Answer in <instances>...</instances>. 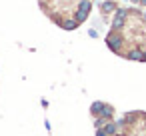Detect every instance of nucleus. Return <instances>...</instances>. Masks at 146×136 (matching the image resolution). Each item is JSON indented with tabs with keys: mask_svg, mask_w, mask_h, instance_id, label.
I'll use <instances>...</instances> for the list:
<instances>
[{
	"mask_svg": "<svg viewBox=\"0 0 146 136\" xmlns=\"http://www.w3.org/2000/svg\"><path fill=\"white\" fill-rule=\"evenodd\" d=\"M106 44H108V48H110L112 52L120 54V52H122V44H124V38H122V34H120V32L112 30V32H110V34L106 36Z\"/></svg>",
	"mask_w": 146,
	"mask_h": 136,
	"instance_id": "nucleus-1",
	"label": "nucleus"
},
{
	"mask_svg": "<svg viewBox=\"0 0 146 136\" xmlns=\"http://www.w3.org/2000/svg\"><path fill=\"white\" fill-rule=\"evenodd\" d=\"M128 14H130V10H126V8H118V10L114 12V20H112V30L120 32V30L124 28V24H126V18H128Z\"/></svg>",
	"mask_w": 146,
	"mask_h": 136,
	"instance_id": "nucleus-2",
	"label": "nucleus"
},
{
	"mask_svg": "<svg viewBox=\"0 0 146 136\" xmlns=\"http://www.w3.org/2000/svg\"><path fill=\"white\" fill-rule=\"evenodd\" d=\"M128 60H136V62H142L144 60V50H140V48H132V50H128L126 54H124Z\"/></svg>",
	"mask_w": 146,
	"mask_h": 136,
	"instance_id": "nucleus-3",
	"label": "nucleus"
},
{
	"mask_svg": "<svg viewBox=\"0 0 146 136\" xmlns=\"http://www.w3.org/2000/svg\"><path fill=\"white\" fill-rule=\"evenodd\" d=\"M100 10H102V14H110V12H116L118 6H116L114 0H104V2L100 4Z\"/></svg>",
	"mask_w": 146,
	"mask_h": 136,
	"instance_id": "nucleus-4",
	"label": "nucleus"
},
{
	"mask_svg": "<svg viewBox=\"0 0 146 136\" xmlns=\"http://www.w3.org/2000/svg\"><path fill=\"white\" fill-rule=\"evenodd\" d=\"M112 116H114V108L110 106V104H104V108H102V112L98 114V118H104V120H112Z\"/></svg>",
	"mask_w": 146,
	"mask_h": 136,
	"instance_id": "nucleus-5",
	"label": "nucleus"
},
{
	"mask_svg": "<svg viewBox=\"0 0 146 136\" xmlns=\"http://www.w3.org/2000/svg\"><path fill=\"white\" fill-rule=\"evenodd\" d=\"M78 10L84 12V14H90V10H92V0H80V2H78Z\"/></svg>",
	"mask_w": 146,
	"mask_h": 136,
	"instance_id": "nucleus-6",
	"label": "nucleus"
},
{
	"mask_svg": "<svg viewBox=\"0 0 146 136\" xmlns=\"http://www.w3.org/2000/svg\"><path fill=\"white\" fill-rule=\"evenodd\" d=\"M104 132L108 134V136H114V134H118V124L116 122H106V126H104Z\"/></svg>",
	"mask_w": 146,
	"mask_h": 136,
	"instance_id": "nucleus-7",
	"label": "nucleus"
},
{
	"mask_svg": "<svg viewBox=\"0 0 146 136\" xmlns=\"http://www.w3.org/2000/svg\"><path fill=\"white\" fill-rule=\"evenodd\" d=\"M60 26H62L64 30H76V28H78L80 24H78V22H76L74 18H68V20H64V22H62Z\"/></svg>",
	"mask_w": 146,
	"mask_h": 136,
	"instance_id": "nucleus-8",
	"label": "nucleus"
},
{
	"mask_svg": "<svg viewBox=\"0 0 146 136\" xmlns=\"http://www.w3.org/2000/svg\"><path fill=\"white\" fill-rule=\"evenodd\" d=\"M102 108H104V102H94V104L90 106V112H92V116H96V118H98V114L102 112Z\"/></svg>",
	"mask_w": 146,
	"mask_h": 136,
	"instance_id": "nucleus-9",
	"label": "nucleus"
},
{
	"mask_svg": "<svg viewBox=\"0 0 146 136\" xmlns=\"http://www.w3.org/2000/svg\"><path fill=\"white\" fill-rule=\"evenodd\" d=\"M88 36H90V38H98V32H96L94 28H90V30H88Z\"/></svg>",
	"mask_w": 146,
	"mask_h": 136,
	"instance_id": "nucleus-10",
	"label": "nucleus"
},
{
	"mask_svg": "<svg viewBox=\"0 0 146 136\" xmlns=\"http://www.w3.org/2000/svg\"><path fill=\"white\" fill-rule=\"evenodd\" d=\"M96 136H108V134L104 132V128H98V130H96Z\"/></svg>",
	"mask_w": 146,
	"mask_h": 136,
	"instance_id": "nucleus-11",
	"label": "nucleus"
},
{
	"mask_svg": "<svg viewBox=\"0 0 146 136\" xmlns=\"http://www.w3.org/2000/svg\"><path fill=\"white\" fill-rule=\"evenodd\" d=\"M140 6H144V8H146V0H140Z\"/></svg>",
	"mask_w": 146,
	"mask_h": 136,
	"instance_id": "nucleus-12",
	"label": "nucleus"
},
{
	"mask_svg": "<svg viewBox=\"0 0 146 136\" xmlns=\"http://www.w3.org/2000/svg\"><path fill=\"white\" fill-rule=\"evenodd\" d=\"M130 2H132V4H140V0H130Z\"/></svg>",
	"mask_w": 146,
	"mask_h": 136,
	"instance_id": "nucleus-13",
	"label": "nucleus"
},
{
	"mask_svg": "<svg viewBox=\"0 0 146 136\" xmlns=\"http://www.w3.org/2000/svg\"><path fill=\"white\" fill-rule=\"evenodd\" d=\"M142 62H146V50H144V60H142Z\"/></svg>",
	"mask_w": 146,
	"mask_h": 136,
	"instance_id": "nucleus-14",
	"label": "nucleus"
},
{
	"mask_svg": "<svg viewBox=\"0 0 146 136\" xmlns=\"http://www.w3.org/2000/svg\"><path fill=\"white\" fill-rule=\"evenodd\" d=\"M142 16H144V20H146V10H144V14H142Z\"/></svg>",
	"mask_w": 146,
	"mask_h": 136,
	"instance_id": "nucleus-15",
	"label": "nucleus"
},
{
	"mask_svg": "<svg viewBox=\"0 0 146 136\" xmlns=\"http://www.w3.org/2000/svg\"><path fill=\"white\" fill-rule=\"evenodd\" d=\"M142 116H144V120H146V114H142Z\"/></svg>",
	"mask_w": 146,
	"mask_h": 136,
	"instance_id": "nucleus-16",
	"label": "nucleus"
}]
</instances>
